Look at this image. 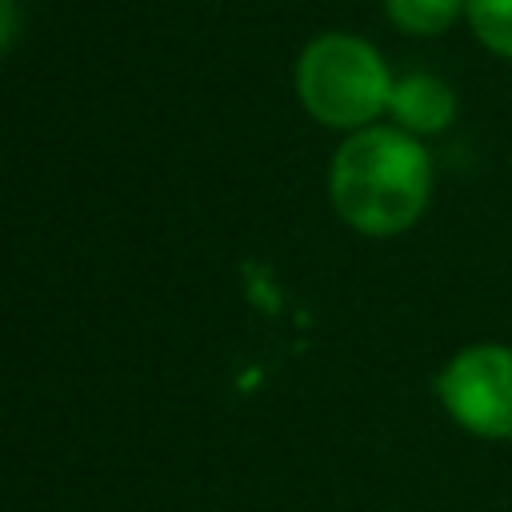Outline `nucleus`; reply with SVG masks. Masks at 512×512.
<instances>
[{
    "instance_id": "nucleus-1",
    "label": "nucleus",
    "mask_w": 512,
    "mask_h": 512,
    "mask_svg": "<svg viewBox=\"0 0 512 512\" xmlns=\"http://www.w3.org/2000/svg\"><path fill=\"white\" fill-rule=\"evenodd\" d=\"M328 192L340 220L364 236L408 232L432 200V160L404 128L368 124L332 156Z\"/></svg>"
},
{
    "instance_id": "nucleus-3",
    "label": "nucleus",
    "mask_w": 512,
    "mask_h": 512,
    "mask_svg": "<svg viewBox=\"0 0 512 512\" xmlns=\"http://www.w3.org/2000/svg\"><path fill=\"white\" fill-rule=\"evenodd\" d=\"M452 424L480 440H512V348L484 340L460 348L436 376Z\"/></svg>"
},
{
    "instance_id": "nucleus-7",
    "label": "nucleus",
    "mask_w": 512,
    "mask_h": 512,
    "mask_svg": "<svg viewBox=\"0 0 512 512\" xmlns=\"http://www.w3.org/2000/svg\"><path fill=\"white\" fill-rule=\"evenodd\" d=\"M12 32H16V8H12V0H0V52L8 48Z\"/></svg>"
},
{
    "instance_id": "nucleus-6",
    "label": "nucleus",
    "mask_w": 512,
    "mask_h": 512,
    "mask_svg": "<svg viewBox=\"0 0 512 512\" xmlns=\"http://www.w3.org/2000/svg\"><path fill=\"white\" fill-rule=\"evenodd\" d=\"M464 20L488 52L512 60V0H464Z\"/></svg>"
},
{
    "instance_id": "nucleus-4",
    "label": "nucleus",
    "mask_w": 512,
    "mask_h": 512,
    "mask_svg": "<svg viewBox=\"0 0 512 512\" xmlns=\"http://www.w3.org/2000/svg\"><path fill=\"white\" fill-rule=\"evenodd\" d=\"M388 116L408 136H436L456 120V92L428 72L400 76L388 96Z\"/></svg>"
},
{
    "instance_id": "nucleus-2",
    "label": "nucleus",
    "mask_w": 512,
    "mask_h": 512,
    "mask_svg": "<svg viewBox=\"0 0 512 512\" xmlns=\"http://www.w3.org/2000/svg\"><path fill=\"white\" fill-rule=\"evenodd\" d=\"M392 76L384 56L348 32L316 36L296 60V92L312 120L324 128L360 132L380 112H388Z\"/></svg>"
},
{
    "instance_id": "nucleus-5",
    "label": "nucleus",
    "mask_w": 512,
    "mask_h": 512,
    "mask_svg": "<svg viewBox=\"0 0 512 512\" xmlns=\"http://www.w3.org/2000/svg\"><path fill=\"white\" fill-rule=\"evenodd\" d=\"M384 12L408 36H440L464 16V0H384Z\"/></svg>"
}]
</instances>
